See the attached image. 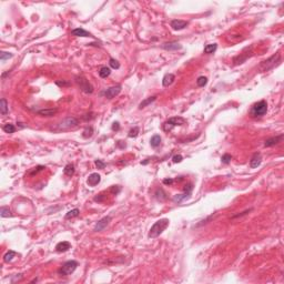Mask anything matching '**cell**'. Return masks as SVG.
I'll use <instances>...</instances> for the list:
<instances>
[{
  "instance_id": "obj_1",
  "label": "cell",
  "mask_w": 284,
  "mask_h": 284,
  "mask_svg": "<svg viewBox=\"0 0 284 284\" xmlns=\"http://www.w3.org/2000/svg\"><path fill=\"white\" fill-rule=\"evenodd\" d=\"M280 62H281V53L278 51L275 55H273L272 57H270L269 59L262 61L261 63L259 64L258 70L260 72H267L269 70L273 69V68H275L276 66H278Z\"/></svg>"
},
{
  "instance_id": "obj_2",
  "label": "cell",
  "mask_w": 284,
  "mask_h": 284,
  "mask_svg": "<svg viewBox=\"0 0 284 284\" xmlns=\"http://www.w3.org/2000/svg\"><path fill=\"white\" fill-rule=\"evenodd\" d=\"M169 224H170V220H169V219H165L164 217V219H160V220H158L153 225L151 226L148 236L150 239L158 238L160 234H162V232L168 228Z\"/></svg>"
},
{
  "instance_id": "obj_3",
  "label": "cell",
  "mask_w": 284,
  "mask_h": 284,
  "mask_svg": "<svg viewBox=\"0 0 284 284\" xmlns=\"http://www.w3.org/2000/svg\"><path fill=\"white\" fill-rule=\"evenodd\" d=\"M267 112V103L265 100H261V101L256 102L252 107L251 111H250V116L252 118H259V117H263L265 113Z\"/></svg>"
},
{
  "instance_id": "obj_4",
  "label": "cell",
  "mask_w": 284,
  "mask_h": 284,
  "mask_svg": "<svg viewBox=\"0 0 284 284\" xmlns=\"http://www.w3.org/2000/svg\"><path fill=\"white\" fill-rule=\"evenodd\" d=\"M79 125L78 119H75L73 117H68L66 119H63L61 122H59L57 125V130L58 131H66L73 129Z\"/></svg>"
},
{
  "instance_id": "obj_5",
  "label": "cell",
  "mask_w": 284,
  "mask_h": 284,
  "mask_svg": "<svg viewBox=\"0 0 284 284\" xmlns=\"http://www.w3.org/2000/svg\"><path fill=\"white\" fill-rule=\"evenodd\" d=\"M77 267H78V262L75 261V260H70V261L64 262V263L61 265V267L58 270V273L60 275H63V276L70 275V274H72V273L75 272Z\"/></svg>"
},
{
  "instance_id": "obj_6",
  "label": "cell",
  "mask_w": 284,
  "mask_h": 284,
  "mask_svg": "<svg viewBox=\"0 0 284 284\" xmlns=\"http://www.w3.org/2000/svg\"><path fill=\"white\" fill-rule=\"evenodd\" d=\"M75 83L78 84V87L80 88V90L83 91L84 93L90 94V93L93 92L92 84L90 83L87 79L84 78V77H82V75H77V77H75Z\"/></svg>"
},
{
  "instance_id": "obj_7",
  "label": "cell",
  "mask_w": 284,
  "mask_h": 284,
  "mask_svg": "<svg viewBox=\"0 0 284 284\" xmlns=\"http://www.w3.org/2000/svg\"><path fill=\"white\" fill-rule=\"evenodd\" d=\"M186 122V119L182 118V117H173V118H170V119H169L168 121L163 125V129H165L167 127H169L168 130H171L173 127H177V125H183Z\"/></svg>"
},
{
  "instance_id": "obj_8",
  "label": "cell",
  "mask_w": 284,
  "mask_h": 284,
  "mask_svg": "<svg viewBox=\"0 0 284 284\" xmlns=\"http://www.w3.org/2000/svg\"><path fill=\"white\" fill-rule=\"evenodd\" d=\"M120 92H121V86L118 84V86H114V87L108 88L105 92H103V94H105V97L107 99H113V98H116Z\"/></svg>"
},
{
  "instance_id": "obj_9",
  "label": "cell",
  "mask_w": 284,
  "mask_h": 284,
  "mask_svg": "<svg viewBox=\"0 0 284 284\" xmlns=\"http://www.w3.org/2000/svg\"><path fill=\"white\" fill-rule=\"evenodd\" d=\"M110 221H111L110 217H102L101 220H99L98 222L96 223V225H94V228H93V231L100 232V231H102V230H105L106 228L108 226V224L110 223Z\"/></svg>"
},
{
  "instance_id": "obj_10",
  "label": "cell",
  "mask_w": 284,
  "mask_h": 284,
  "mask_svg": "<svg viewBox=\"0 0 284 284\" xmlns=\"http://www.w3.org/2000/svg\"><path fill=\"white\" fill-rule=\"evenodd\" d=\"M283 138H284L283 134H280V136L269 138V139H267L265 140V142H264V147H267V148H270V147H274V145L278 144L280 142H282Z\"/></svg>"
},
{
  "instance_id": "obj_11",
  "label": "cell",
  "mask_w": 284,
  "mask_h": 284,
  "mask_svg": "<svg viewBox=\"0 0 284 284\" xmlns=\"http://www.w3.org/2000/svg\"><path fill=\"white\" fill-rule=\"evenodd\" d=\"M189 25L188 21L184 20H180V19H174V20L171 21L170 26L173 30H182L184 28H186V26Z\"/></svg>"
},
{
  "instance_id": "obj_12",
  "label": "cell",
  "mask_w": 284,
  "mask_h": 284,
  "mask_svg": "<svg viewBox=\"0 0 284 284\" xmlns=\"http://www.w3.org/2000/svg\"><path fill=\"white\" fill-rule=\"evenodd\" d=\"M100 181H101V177L98 173H91L87 179V183L89 186H96L98 183H100Z\"/></svg>"
},
{
  "instance_id": "obj_13",
  "label": "cell",
  "mask_w": 284,
  "mask_h": 284,
  "mask_svg": "<svg viewBox=\"0 0 284 284\" xmlns=\"http://www.w3.org/2000/svg\"><path fill=\"white\" fill-rule=\"evenodd\" d=\"M261 162H262V155H261V153L256 152V153L253 154L252 158H251V160H250V167H251L252 169L258 168L259 165L261 164Z\"/></svg>"
},
{
  "instance_id": "obj_14",
  "label": "cell",
  "mask_w": 284,
  "mask_h": 284,
  "mask_svg": "<svg viewBox=\"0 0 284 284\" xmlns=\"http://www.w3.org/2000/svg\"><path fill=\"white\" fill-rule=\"evenodd\" d=\"M161 48L168 50V51H174V50H180L182 48V46L178 42H167V44H163Z\"/></svg>"
},
{
  "instance_id": "obj_15",
  "label": "cell",
  "mask_w": 284,
  "mask_h": 284,
  "mask_svg": "<svg viewBox=\"0 0 284 284\" xmlns=\"http://www.w3.org/2000/svg\"><path fill=\"white\" fill-rule=\"evenodd\" d=\"M69 249H71V244L68 242V241H62V242H59L57 245H56V251L59 253L61 252H66Z\"/></svg>"
},
{
  "instance_id": "obj_16",
  "label": "cell",
  "mask_w": 284,
  "mask_h": 284,
  "mask_svg": "<svg viewBox=\"0 0 284 284\" xmlns=\"http://www.w3.org/2000/svg\"><path fill=\"white\" fill-rule=\"evenodd\" d=\"M58 112V109H41V110H38L37 113L41 117H53L57 114Z\"/></svg>"
},
{
  "instance_id": "obj_17",
  "label": "cell",
  "mask_w": 284,
  "mask_h": 284,
  "mask_svg": "<svg viewBox=\"0 0 284 284\" xmlns=\"http://www.w3.org/2000/svg\"><path fill=\"white\" fill-rule=\"evenodd\" d=\"M174 80H175V75H174L173 73H167L162 79L163 87H169V86H171L174 82Z\"/></svg>"
},
{
  "instance_id": "obj_18",
  "label": "cell",
  "mask_w": 284,
  "mask_h": 284,
  "mask_svg": "<svg viewBox=\"0 0 284 284\" xmlns=\"http://www.w3.org/2000/svg\"><path fill=\"white\" fill-rule=\"evenodd\" d=\"M71 35L72 36H75V37H93L90 32L86 31L84 29H82V28H77V29H73L72 31H71Z\"/></svg>"
},
{
  "instance_id": "obj_19",
  "label": "cell",
  "mask_w": 284,
  "mask_h": 284,
  "mask_svg": "<svg viewBox=\"0 0 284 284\" xmlns=\"http://www.w3.org/2000/svg\"><path fill=\"white\" fill-rule=\"evenodd\" d=\"M251 55H248V53H240L239 56H236V57L233 58V64H234V66H238V64L243 63Z\"/></svg>"
},
{
  "instance_id": "obj_20",
  "label": "cell",
  "mask_w": 284,
  "mask_h": 284,
  "mask_svg": "<svg viewBox=\"0 0 284 284\" xmlns=\"http://www.w3.org/2000/svg\"><path fill=\"white\" fill-rule=\"evenodd\" d=\"M150 144L152 148H158L161 144V136L159 134H154L150 140Z\"/></svg>"
},
{
  "instance_id": "obj_21",
  "label": "cell",
  "mask_w": 284,
  "mask_h": 284,
  "mask_svg": "<svg viewBox=\"0 0 284 284\" xmlns=\"http://www.w3.org/2000/svg\"><path fill=\"white\" fill-rule=\"evenodd\" d=\"M111 73V69L109 67H107V66H105V67H101L100 68V70H99V75L101 77V78L106 79L108 78L109 75H110Z\"/></svg>"
},
{
  "instance_id": "obj_22",
  "label": "cell",
  "mask_w": 284,
  "mask_h": 284,
  "mask_svg": "<svg viewBox=\"0 0 284 284\" xmlns=\"http://www.w3.org/2000/svg\"><path fill=\"white\" fill-rule=\"evenodd\" d=\"M190 195H191V193H189V192H186L184 191V193L183 194H177L173 197V201L174 202H182L183 200H186V199H189L190 198Z\"/></svg>"
},
{
  "instance_id": "obj_23",
  "label": "cell",
  "mask_w": 284,
  "mask_h": 284,
  "mask_svg": "<svg viewBox=\"0 0 284 284\" xmlns=\"http://www.w3.org/2000/svg\"><path fill=\"white\" fill-rule=\"evenodd\" d=\"M155 99H157V96H153V97H149V98L144 99L143 101L141 102L139 105V109H143V108L148 107L150 103H152L153 101H155Z\"/></svg>"
},
{
  "instance_id": "obj_24",
  "label": "cell",
  "mask_w": 284,
  "mask_h": 284,
  "mask_svg": "<svg viewBox=\"0 0 284 284\" xmlns=\"http://www.w3.org/2000/svg\"><path fill=\"white\" fill-rule=\"evenodd\" d=\"M0 112H1V114L2 116H6L7 113H8V102H7V100L5 98L1 99V101H0Z\"/></svg>"
},
{
  "instance_id": "obj_25",
  "label": "cell",
  "mask_w": 284,
  "mask_h": 284,
  "mask_svg": "<svg viewBox=\"0 0 284 284\" xmlns=\"http://www.w3.org/2000/svg\"><path fill=\"white\" fill-rule=\"evenodd\" d=\"M154 197L159 201H164L167 199V193L163 191V189H157V191L154 193Z\"/></svg>"
},
{
  "instance_id": "obj_26",
  "label": "cell",
  "mask_w": 284,
  "mask_h": 284,
  "mask_svg": "<svg viewBox=\"0 0 284 284\" xmlns=\"http://www.w3.org/2000/svg\"><path fill=\"white\" fill-rule=\"evenodd\" d=\"M75 165L73 164H67L63 169V172L67 177H72L73 174H75Z\"/></svg>"
},
{
  "instance_id": "obj_27",
  "label": "cell",
  "mask_w": 284,
  "mask_h": 284,
  "mask_svg": "<svg viewBox=\"0 0 284 284\" xmlns=\"http://www.w3.org/2000/svg\"><path fill=\"white\" fill-rule=\"evenodd\" d=\"M217 44H206L205 47H204V53H206V55H210V53H213L217 50Z\"/></svg>"
},
{
  "instance_id": "obj_28",
  "label": "cell",
  "mask_w": 284,
  "mask_h": 284,
  "mask_svg": "<svg viewBox=\"0 0 284 284\" xmlns=\"http://www.w3.org/2000/svg\"><path fill=\"white\" fill-rule=\"evenodd\" d=\"M16 255H17V253H16L15 251H12V250H10V251H8L6 254L3 255V261L8 263V262L12 261V259L15 258Z\"/></svg>"
},
{
  "instance_id": "obj_29",
  "label": "cell",
  "mask_w": 284,
  "mask_h": 284,
  "mask_svg": "<svg viewBox=\"0 0 284 284\" xmlns=\"http://www.w3.org/2000/svg\"><path fill=\"white\" fill-rule=\"evenodd\" d=\"M0 215H1V217H12L11 211H10V209L7 208V206H1V209H0Z\"/></svg>"
},
{
  "instance_id": "obj_30",
  "label": "cell",
  "mask_w": 284,
  "mask_h": 284,
  "mask_svg": "<svg viewBox=\"0 0 284 284\" xmlns=\"http://www.w3.org/2000/svg\"><path fill=\"white\" fill-rule=\"evenodd\" d=\"M80 214V211H79V209H73L71 210V211H69L66 214V220H69V219H73V217H77L78 215Z\"/></svg>"
},
{
  "instance_id": "obj_31",
  "label": "cell",
  "mask_w": 284,
  "mask_h": 284,
  "mask_svg": "<svg viewBox=\"0 0 284 284\" xmlns=\"http://www.w3.org/2000/svg\"><path fill=\"white\" fill-rule=\"evenodd\" d=\"M2 130L6 132V133H13L16 131V128L13 125H11V123H7V125H5L2 127Z\"/></svg>"
},
{
  "instance_id": "obj_32",
  "label": "cell",
  "mask_w": 284,
  "mask_h": 284,
  "mask_svg": "<svg viewBox=\"0 0 284 284\" xmlns=\"http://www.w3.org/2000/svg\"><path fill=\"white\" fill-rule=\"evenodd\" d=\"M44 165H38V167H36V168H33L32 170H30L29 171V174L31 175V177H33V175H36V174H38L40 171H44Z\"/></svg>"
},
{
  "instance_id": "obj_33",
  "label": "cell",
  "mask_w": 284,
  "mask_h": 284,
  "mask_svg": "<svg viewBox=\"0 0 284 284\" xmlns=\"http://www.w3.org/2000/svg\"><path fill=\"white\" fill-rule=\"evenodd\" d=\"M206 83H208V78H206V77H204V75H201V77H199V78H198V80H197L198 87H204Z\"/></svg>"
},
{
  "instance_id": "obj_34",
  "label": "cell",
  "mask_w": 284,
  "mask_h": 284,
  "mask_svg": "<svg viewBox=\"0 0 284 284\" xmlns=\"http://www.w3.org/2000/svg\"><path fill=\"white\" fill-rule=\"evenodd\" d=\"M109 64H110V67L112 68V69H119L120 68L119 61L116 60V59H113V58L109 59Z\"/></svg>"
},
{
  "instance_id": "obj_35",
  "label": "cell",
  "mask_w": 284,
  "mask_h": 284,
  "mask_svg": "<svg viewBox=\"0 0 284 284\" xmlns=\"http://www.w3.org/2000/svg\"><path fill=\"white\" fill-rule=\"evenodd\" d=\"M9 58H12V53L6 52V51H1V53H0V60L5 61V60H7V59H9Z\"/></svg>"
},
{
  "instance_id": "obj_36",
  "label": "cell",
  "mask_w": 284,
  "mask_h": 284,
  "mask_svg": "<svg viewBox=\"0 0 284 284\" xmlns=\"http://www.w3.org/2000/svg\"><path fill=\"white\" fill-rule=\"evenodd\" d=\"M92 134H93V129L91 127H89V128H87V129L83 131V134H82V136L87 139V138H90V136H92Z\"/></svg>"
},
{
  "instance_id": "obj_37",
  "label": "cell",
  "mask_w": 284,
  "mask_h": 284,
  "mask_svg": "<svg viewBox=\"0 0 284 284\" xmlns=\"http://www.w3.org/2000/svg\"><path fill=\"white\" fill-rule=\"evenodd\" d=\"M138 133H139V128H138V127H134L133 129H131L130 132H129V134H128V136H130V138H136V136H138Z\"/></svg>"
},
{
  "instance_id": "obj_38",
  "label": "cell",
  "mask_w": 284,
  "mask_h": 284,
  "mask_svg": "<svg viewBox=\"0 0 284 284\" xmlns=\"http://www.w3.org/2000/svg\"><path fill=\"white\" fill-rule=\"evenodd\" d=\"M231 160H232V155L231 154H228V153L224 154L223 157L221 158V161H222L223 163H225V164H228V163L231 162Z\"/></svg>"
},
{
  "instance_id": "obj_39",
  "label": "cell",
  "mask_w": 284,
  "mask_h": 284,
  "mask_svg": "<svg viewBox=\"0 0 284 284\" xmlns=\"http://www.w3.org/2000/svg\"><path fill=\"white\" fill-rule=\"evenodd\" d=\"M94 164H96L97 168L100 169V170H102V169H105V167H106V163L103 162V161H101V160H96V162H94Z\"/></svg>"
},
{
  "instance_id": "obj_40",
  "label": "cell",
  "mask_w": 284,
  "mask_h": 284,
  "mask_svg": "<svg viewBox=\"0 0 284 284\" xmlns=\"http://www.w3.org/2000/svg\"><path fill=\"white\" fill-rule=\"evenodd\" d=\"M182 160H183V157L181 154H177V155H174V157L172 158V161H173L174 163H179V162H181Z\"/></svg>"
},
{
  "instance_id": "obj_41",
  "label": "cell",
  "mask_w": 284,
  "mask_h": 284,
  "mask_svg": "<svg viewBox=\"0 0 284 284\" xmlns=\"http://www.w3.org/2000/svg\"><path fill=\"white\" fill-rule=\"evenodd\" d=\"M251 211H252V209H249V210H247V211H244V212H242V213H240V214L233 215V217H232V219H235V217H243V215H247L248 213H250Z\"/></svg>"
},
{
  "instance_id": "obj_42",
  "label": "cell",
  "mask_w": 284,
  "mask_h": 284,
  "mask_svg": "<svg viewBox=\"0 0 284 284\" xmlns=\"http://www.w3.org/2000/svg\"><path fill=\"white\" fill-rule=\"evenodd\" d=\"M56 84L59 86V87H68V86H70L69 82H66V81H63V80H62V81H57Z\"/></svg>"
},
{
  "instance_id": "obj_43",
  "label": "cell",
  "mask_w": 284,
  "mask_h": 284,
  "mask_svg": "<svg viewBox=\"0 0 284 284\" xmlns=\"http://www.w3.org/2000/svg\"><path fill=\"white\" fill-rule=\"evenodd\" d=\"M105 199H106V197L103 194H99V195H97V197H94V201H96V202H102Z\"/></svg>"
},
{
  "instance_id": "obj_44",
  "label": "cell",
  "mask_w": 284,
  "mask_h": 284,
  "mask_svg": "<svg viewBox=\"0 0 284 284\" xmlns=\"http://www.w3.org/2000/svg\"><path fill=\"white\" fill-rule=\"evenodd\" d=\"M173 183V179H164L163 180V184H172Z\"/></svg>"
},
{
  "instance_id": "obj_45",
  "label": "cell",
  "mask_w": 284,
  "mask_h": 284,
  "mask_svg": "<svg viewBox=\"0 0 284 284\" xmlns=\"http://www.w3.org/2000/svg\"><path fill=\"white\" fill-rule=\"evenodd\" d=\"M119 129H120L119 122H114L112 125V130H119Z\"/></svg>"
}]
</instances>
